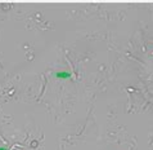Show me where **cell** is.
Listing matches in <instances>:
<instances>
[{
    "instance_id": "obj_1",
    "label": "cell",
    "mask_w": 153,
    "mask_h": 150,
    "mask_svg": "<svg viewBox=\"0 0 153 150\" xmlns=\"http://www.w3.org/2000/svg\"><path fill=\"white\" fill-rule=\"evenodd\" d=\"M54 76H56L57 79L65 80V79H70V78H72V74H71L70 71H56V72H54Z\"/></svg>"
},
{
    "instance_id": "obj_2",
    "label": "cell",
    "mask_w": 153,
    "mask_h": 150,
    "mask_svg": "<svg viewBox=\"0 0 153 150\" xmlns=\"http://www.w3.org/2000/svg\"><path fill=\"white\" fill-rule=\"evenodd\" d=\"M0 150H9V149H8V148H4V146H1V148H0Z\"/></svg>"
}]
</instances>
